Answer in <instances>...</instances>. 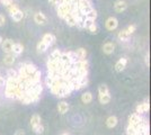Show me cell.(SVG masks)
Returning <instances> with one entry per match:
<instances>
[{"label":"cell","instance_id":"6da1fadb","mask_svg":"<svg viewBox=\"0 0 151 135\" xmlns=\"http://www.w3.org/2000/svg\"><path fill=\"white\" fill-rule=\"evenodd\" d=\"M18 78H7L6 88H5V96L9 99H16L17 97V87H18Z\"/></svg>","mask_w":151,"mask_h":135},{"label":"cell","instance_id":"7a4b0ae2","mask_svg":"<svg viewBox=\"0 0 151 135\" xmlns=\"http://www.w3.org/2000/svg\"><path fill=\"white\" fill-rule=\"evenodd\" d=\"M37 70V66L35 64H33V63H23V64H20L19 70L17 72H18L19 78H27L32 76L35 71Z\"/></svg>","mask_w":151,"mask_h":135},{"label":"cell","instance_id":"3957f363","mask_svg":"<svg viewBox=\"0 0 151 135\" xmlns=\"http://www.w3.org/2000/svg\"><path fill=\"white\" fill-rule=\"evenodd\" d=\"M75 2L78 7V9H79V11L82 15L87 14L90 9H93V5H91L90 0H75Z\"/></svg>","mask_w":151,"mask_h":135},{"label":"cell","instance_id":"277c9868","mask_svg":"<svg viewBox=\"0 0 151 135\" xmlns=\"http://www.w3.org/2000/svg\"><path fill=\"white\" fill-rule=\"evenodd\" d=\"M71 11V4H68V2H60L57 6V13L58 16L60 18H62L67 15L68 13Z\"/></svg>","mask_w":151,"mask_h":135},{"label":"cell","instance_id":"5b68a950","mask_svg":"<svg viewBox=\"0 0 151 135\" xmlns=\"http://www.w3.org/2000/svg\"><path fill=\"white\" fill-rule=\"evenodd\" d=\"M47 71L49 72H58L60 74V70L62 68V64L60 60H47Z\"/></svg>","mask_w":151,"mask_h":135},{"label":"cell","instance_id":"8992f818","mask_svg":"<svg viewBox=\"0 0 151 135\" xmlns=\"http://www.w3.org/2000/svg\"><path fill=\"white\" fill-rule=\"evenodd\" d=\"M117 26H119V20L116 19L115 17H108L105 21V27H106L107 31H109V32H113L115 31L116 28H117Z\"/></svg>","mask_w":151,"mask_h":135},{"label":"cell","instance_id":"52a82bcc","mask_svg":"<svg viewBox=\"0 0 151 135\" xmlns=\"http://www.w3.org/2000/svg\"><path fill=\"white\" fill-rule=\"evenodd\" d=\"M149 108H150V104H149V100L147 99V100H145L143 103L138 104V106H137V108H135V113L139 114V115L145 114V113L149 111Z\"/></svg>","mask_w":151,"mask_h":135},{"label":"cell","instance_id":"ba28073f","mask_svg":"<svg viewBox=\"0 0 151 135\" xmlns=\"http://www.w3.org/2000/svg\"><path fill=\"white\" fill-rule=\"evenodd\" d=\"M34 21H35L37 25L44 26V25H46V23H47V18H46V16H45L42 11H37V13L34 14Z\"/></svg>","mask_w":151,"mask_h":135},{"label":"cell","instance_id":"9c48e42d","mask_svg":"<svg viewBox=\"0 0 151 135\" xmlns=\"http://www.w3.org/2000/svg\"><path fill=\"white\" fill-rule=\"evenodd\" d=\"M13 45H14V41L12 39H6L2 41L1 43V49L5 53H10L12 50H13Z\"/></svg>","mask_w":151,"mask_h":135},{"label":"cell","instance_id":"30bf717a","mask_svg":"<svg viewBox=\"0 0 151 135\" xmlns=\"http://www.w3.org/2000/svg\"><path fill=\"white\" fill-rule=\"evenodd\" d=\"M127 9V4L124 0H117L115 4H114V10L116 13H123Z\"/></svg>","mask_w":151,"mask_h":135},{"label":"cell","instance_id":"8fae6325","mask_svg":"<svg viewBox=\"0 0 151 135\" xmlns=\"http://www.w3.org/2000/svg\"><path fill=\"white\" fill-rule=\"evenodd\" d=\"M63 19H64V21H65V24L68 26H70V27H75L76 25H77V18L75 17V15L71 13H68L64 17H63Z\"/></svg>","mask_w":151,"mask_h":135},{"label":"cell","instance_id":"7c38bea8","mask_svg":"<svg viewBox=\"0 0 151 135\" xmlns=\"http://www.w3.org/2000/svg\"><path fill=\"white\" fill-rule=\"evenodd\" d=\"M101 50H103V52H104V54L111 55V54L114 52V50H115V45H114V43H112V42H106L105 44H103Z\"/></svg>","mask_w":151,"mask_h":135},{"label":"cell","instance_id":"4fadbf2b","mask_svg":"<svg viewBox=\"0 0 151 135\" xmlns=\"http://www.w3.org/2000/svg\"><path fill=\"white\" fill-rule=\"evenodd\" d=\"M127 65V59L126 58H121L116 63H115V70L116 72H122Z\"/></svg>","mask_w":151,"mask_h":135},{"label":"cell","instance_id":"5bb4252c","mask_svg":"<svg viewBox=\"0 0 151 135\" xmlns=\"http://www.w3.org/2000/svg\"><path fill=\"white\" fill-rule=\"evenodd\" d=\"M141 119H142V116L139 115V114H132V115L129 117V126H137L139 123L141 122Z\"/></svg>","mask_w":151,"mask_h":135},{"label":"cell","instance_id":"9a60e30c","mask_svg":"<svg viewBox=\"0 0 151 135\" xmlns=\"http://www.w3.org/2000/svg\"><path fill=\"white\" fill-rule=\"evenodd\" d=\"M42 41L44 42L45 44L47 45L49 47H50L51 45H53L55 43V36L53 35V34H50V33H47V34H44L43 35V37H42Z\"/></svg>","mask_w":151,"mask_h":135},{"label":"cell","instance_id":"2e32d148","mask_svg":"<svg viewBox=\"0 0 151 135\" xmlns=\"http://www.w3.org/2000/svg\"><path fill=\"white\" fill-rule=\"evenodd\" d=\"M16 61V55L14 53H5V56H4V63L6 65H12L15 63Z\"/></svg>","mask_w":151,"mask_h":135},{"label":"cell","instance_id":"e0dca14e","mask_svg":"<svg viewBox=\"0 0 151 135\" xmlns=\"http://www.w3.org/2000/svg\"><path fill=\"white\" fill-rule=\"evenodd\" d=\"M68 110H69V104L67 101H60L58 104V111L61 115H64L65 113H68Z\"/></svg>","mask_w":151,"mask_h":135},{"label":"cell","instance_id":"ac0fdd59","mask_svg":"<svg viewBox=\"0 0 151 135\" xmlns=\"http://www.w3.org/2000/svg\"><path fill=\"white\" fill-rule=\"evenodd\" d=\"M76 55H77V59L78 60H86L87 58V50L86 49H83V47H79V49H77L75 51Z\"/></svg>","mask_w":151,"mask_h":135},{"label":"cell","instance_id":"d6986e66","mask_svg":"<svg viewBox=\"0 0 151 135\" xmlns=\"http://www.w3.org/2000/svg\"><path fill=\"white\" fill-rule=\"evenodd\" d=\"M23 51H24V46H23V44H20V43H14L12 53H14L16 56H18V55H20V54L23 53Z\"/></svg>","mask_w":151,"mask_h":135},{"label":"cell","instance_id":"ffe728a7","mask_svg":"<svg viewBox=\"0 0 151 135\" xmlns=\"http://www.w3.org/2000/svg\"><path fill=\"white\" fill-rule=\"evenodd\" d=\"M117 117L116 116H109L108 118L106 119V126L108 129H114L116 125H117Z\"/></svg>","mask_w":151,"mask_h":135},{"label":"cell","instance_id":"44dd1931","mask_svg":"<svg viewBox=\"0 0 151 135\" xmlns=\"http://www.w3.org/2000/svg\"><path fill=\"white\" fill-rule=\"evenodd\" d=\"M24 16H25V15H24V13H23L20 9H18L17 11H15L14 14H12V15H10L12 19H13L14 21H17V23H18V21H20V20H23Z\"/></svg>","mask_w":151,"mask_h":135},{"label":"cell","instance_id":"7402d4cb","mask_svg":"<svg viewBox=\"0 0 151 135\" xmlns=\"http://www.w3.org/2000/svg\"><path fill=\"white\" fill-rule=\"evenodd\" d=\"M98 99H99V103L101 105H106L111 101V94L107 92V94H101V95H98Z\"/></svg>","mask_w":151,"mask_h":135},{"label":"cell","instance_id":"603a6c76","mask_svg":"<svg viewBox=\"0 0 151 135\" xmlns=\"http://www.w3.org/2000/svg\"><path fill=\"white\" fill-rule=\"evenodd\" d=\"M81 101L83 104H90L91 101H93V94L91 92H89V91H87V92H85V94H82L81 95Z\"/></svg>","mask_w":151,"mask_h":135},{"label":"cell","instance_id":"cb8c5ba5","mask_svg":"<svg viewBox=\"0 0 151 135\" xmlns=\"http://www.w3.org/2000/svg\"><path fill=\"white\" fill-rule=\"evenodd\" d=\"M49 49V46L45 44L44 42L41 39L40 42L37 43V46H36V50H37V53H44L46 50Z\"/></svg>","mask_w":151,"mask_h":135},{"label":"cell","instance_id":"d4e9b609","mask_svg":"<svg viewBox=\"0 0 151 135\" xmlns=\"http://www.w3.org/2000/svg\"><path fill=\"white\" fill-rule=\"evenodd\" d=\"M38 124H41V116L38 115V114H34L31 117V126L34 127V126H36Z\"/></svg>","mask_w":151,"mask_h":135},{"label":"cell","instance_id":"484cf974","mask_svg":"<svg viewBox=\"0 0 151 135\" xmlns=\"http://www.w3.org/2000/svg\"><path fill=\"white\" fill-rule=\"evenodd\" d=\"M129 37H130V35L127 34V32H126L125 28H124V29H122V31H121V32H119V34H117V39H120V41H123V42L127 41V39H129Z\"/></svg>","mask_w":151,"mask_h":135},{"label":"cell","instance_id":"4316f807","mask_svg":"<svg viewBox=\"0 0 151 135\" xmlns=\"http://www.w3.org/2000/svg\"><path fill=\"white\" fill-rule=\"evenodd\" d=\"M97 11H96V9H90L88 13L85 14V17L86 18H88V19H91V20H96V18H97Z\"/></svg>","mask_w":151,"mask_h":135},{"label":"cell","instance_id":"83f0119b","mask_svg":"<svg viewBox=\"0 0 151 135\" xmlns=\"http://www.w3.org/2000/svg\"><path fill=\"white\" fill-rule=\"evenodd\" d=\"M87 31H88L91 35H96V34H98V32H99V27H98V25H97L96 23H93V24L87 28Z\"/></svg>","mask_w":151,"mask_h":135},{"label":"cell","instance_id":"f1b7e54d","mask_svg":"<svg viewBox=\"0 0 151 135\" xmlns=\"http://www.w3.org/2000/svg\"><path fill=\"white\" fill-rule=\"evenodd\" d=\"M61 54H62V52L60 51V50H54V51H53L50 54V56H49V60H60V56H61Z\"/></svg>","mask_w":151,"mask_h":135},{"label":"cell","instance_id":"f546056e","mask_svg":"<svg viewBox=\"0 0 151 135\" xmlns=\"http://www.w3.org/2000/svg\"><path fill=\"white\" fill-rule=\"evenodd\" d=\"M32 129L34 131V133H36V134H42L44 132V126L42 125V123L36 125V126H34V127H32Z\"/></svg>","mask_w":151,"mask_h":135},{"label":"cell","instance_id":"4dcf8cb0","mask_svg":"<svg viewBox=\"0 0 151 135\" xmlns=\"http://www.w3.org/2000/svg\"><path fill=\"white\" fill-rule=\"evenodd\" d=\"M18 9H19L18 6H17L16 4H14V2L12 4V5H10V6L7 7V10H8V13L10 14V15H12V14H14L15 11H17Z\"/></svg>","mask_w":151,"mask_h":135},{"label":"cell","instance_id":"1f68e13d","mask_svg":"<svg viewBox=\"0 0 151 135\" xmlns=\"http://www.w3.org/2000/svg\"><path fill=\"white\" fill-rule=\"evenodd\" d=\"M107 92H109V89H108V87H107L106 84H101L98 87V94L99 95H101V94H107Z\"/></svg>","mask_w":151,"mask_h":135},{"label":"cell","instance_id":"d6a6232c","mask_svg":"<svg viewBox=\"0 0 151 135\" xmlns=\"http://www.w3.org/2000/svg\"><path fill=\"white\" fill-rule=\"evenodd\" d=\"M93 23H95V20H91V19H88V18H86L85 17V20H83V23H82V28L83 29H87L89 26L91 25Z\"/></svg>","mask_w":151,"mask_h":135},{"label":"cell","instance_id":"836d02e7","mask_svg":"<svg viewBox=\"0 0 151 135\" xmlns=\"http://www.w3.org/2000/svg\"><path fill=\"white\" fill-rule=\"evenodd\" d=\"M125 29H126V32H127V34L131 36L133 33L135 32V29H137V25H134V24H131V25L127 26Z\"/></svg>","mask_w":151,"mask_h":135},{"label":"cell","instance_id":"e575fe53","mask_svg":"<svg viewBox=\"0 0 151 135\" xmlns=\"http://www.w3.org/2000/svg\"><path fill=\"white\" fill-rule=\"evenodd\" d=\"M18 76V72L15 70V69H9L7 71V77L8 78H15Z\"/></svg>","mask_w":151,"mask_h":135},{"label":"cell","instance_id":"d590c367","mask_svg":"<svg viewBox=\"0 0 151 135\" xmlns=\"http://www.w3.org/2000/svg\"><path fill=\"white\" fill-rule=\"evenodd\" d=\"M65 53L68 54V56L71 59L72 62H76V61L78 60V59H77V55H76V53L73 51H68V52H65Z\"/></svg>","mask_w":151,"mask_h":135},{"label":"cell","instance_id":"8d00e7d4","mask_svg":"<svg viewBox=\"0 0 151 135\" xmlns=\"http://www.w3.org/2000/svg\"><path fill=\"white\" fill-rule=\"evenodd\" d=\"M0 1H1V4H2L4 6L6 7V8L8 6H10V5H12V4L14 2L13 0H0Z\"/></svg>","mask_w":151,"mask_h":135},{"label":"cell","instance_id":"74e56055","mask_svg":"<svg viewBox=\"0 0 151 135\" xmlns=\"http://www.w3.org/2000/svg\"><path fill=\"white\" fill-rule=\"evenodd\" d=\"M60 2H61V0H49V4H50L51 6H54V7H57Z\"/></svg>","mask_w":151,"mask_h":135},{"label":"cell","instance_id":"f35d334b","mask_svg":"<svg viewBox=\"0 0 151 135\" xmlns=\"http://www.w3.org/2000/svg\"><path fill=\"white\" fill-rule=\"evenodd\" d=\"M5 23H6V17L2 14H0V27L5 25Z\"/></svg>","mask_w":151,"mask_h":135},{"label":"cell","instance_id":"ab89813d","mask_svg":"<svg viewBox=\"0 0 151 135\" xmlns=\"http://www.w3.org/2000/svg\"><path fill=\"white\" fill-rule=\"evenodd\" d=\"M150 55H149V53H147V55H145V65L147 66H149L150 65Z\"/></svg>","mask_w":151,"mask_h":135},{"label":"cell","instance_id":"60d3db41","mask_svg":"<svg viewBox=\"0 0 151 135\" xmlns=\"http://www.w3.org/2000/svg\"><path fill=\"white\" fill-rule=\"evenodd\" d=\"M5 84H6V79L0 76V87H4Z\"/></svg>","mask_w":151,"mask_h":135},{"label":"cell","instance_id":"b9f144b4","mask_svg":"<svg viewBox=\"0 0 151 135\" xmlns=\"http://www.w3.org/2000/svg\"><path fill=\"white\" fill-rule=\"evenodd\" d=\"M15 135H25V132H24L23 129H17Z\"/></svg>","mask_w":151,"mask_h":135},{"label":"cell","instance_id":"7bdbcfd3","mask_svg":"<svg viewBox=\"0 0 151 135\" xmlns=\"http://www.w3.org/2000/svg\"><path fill=\"white\" fill-rule=\"evenodd\" d=\"M75 0H61V2H68V4H72Z\"/></svg>","mask_w":151,"mask_h":135},{"label":"cell","instance_id":"ee69618b","mask_svg":"<svg viewBox=\"0 0 151 135\" xmlns=\"http://www.w3.org/2000/svg\"><path fill=\"white\" fill-rule=\"evenodd\" d=\"M2 41H4V39H2V36H0V45H1V43H2Z\"/></svg>","mask_w":151,"mask_h":135},{"label":"cell","instance_id":"f6af8a7d","mask_svg":"<svg viewBox=\"0 0 151 135\" xmlns=\"http://www.w3.org/2000/svg\"><path fill=\"white\" fill-rule=\"evenodd\" d=\"M62 135H69V134H67V133H64V134H62Z\"/></svg>","mask_w":151,"mask_h":135}]
</instances>
